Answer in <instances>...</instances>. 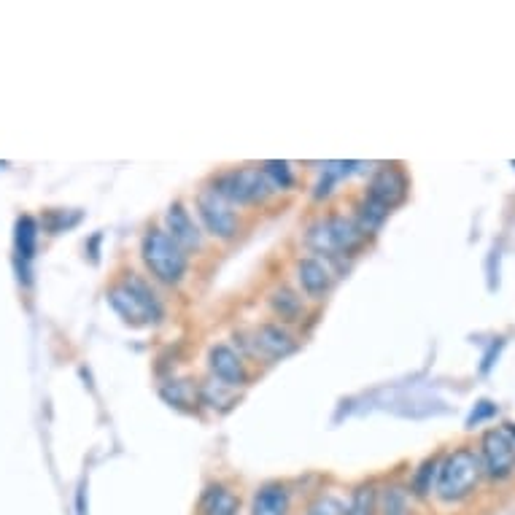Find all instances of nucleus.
Returning <instances> with one entry per match:
<instances>
[{
  "label": "nucleus",
  "mask_w": 515,
  "mask_h": 515,
  "mask_svg": "<svg viewBox=\"0 0 515 515\" xmlns=\"http://www.w3.org/2000/svg\"><path fill=\"white\" fill-rule=\"evenodd\" d=\"M208 367L211 373L222 386H230V389H238V386H246L249 381V373H246V365L230 346H214L208 351Z\"/></svg>",
  "instance_id": "nucleus-9"
},
{
  "label": "nucleus",
  "mask_w": 515,
  "mask_h": 515,
  "mask_svg": "<svg viewBox=\"0 0 515 515\" xmlns=\"http://www.w3.org/2000/svg\"><path fill=\"white\" fill-rule=\"evenodd\" d=\"M480 475H483V464H480L478 453L470 451V448L453 451L437 467V497L443 499V502H459V499L470 497L475 486H478Z\"/></svg>",
  "instance_id": "nucleus-2"
},
{
  "label": "nucleus",
  "mask_w": 515,
  "mask_h": 515,
  "mask_svg": "<svg viewBox=\"0 0 515 515\" xmlns=\"http://www.w3.org/2000/svg\"><path fill=\"white\" fill-rule=\"evenodd\" d=\"M378 513V491L373 486H359L351 494V502L346 507V515H375Z\"/></svg>",
  "instance_id": "nucleus-18"
},
{
  "label": "nucleus",
  "mask_w": 515,
  "mask_h": 515,
  "mask_svg": "<svg viewBox=\"0 0 515 515\" xmlns=\"http://www.w3.org/2000/svg\"><path fill=\"white\" fill-rule=\"evenodd\" d=\"M76 222H79V216L68 219V211H49L44 219V227L49 232H63L65 227H73Z\"/></svg>",
  "instance_id": "nucleus-23"
},
{
  "label": "nucleus",
  "mask_w": 515,
  "mask_h": 515,
  "mask_svg": "<svg viewBox=\"0 0 515 515\" xmlns=\"http://www.w3.org/2000/svg\"><path fill=\"white\" fill-rule=\"evenodd\" d=\"M36 243H38V224L33 216H19L17 219V235H14V249H17V259H19V273H25L27 278V267L36 257Z\"/></svg>",
  "instance_id": "nucleus-14"
},
{
  "label": "nucleus",
  "mask_w": 515,
  "mask_h": 515,
  "mask_svg": "<svg viewBox=\"0 0 515 515\" xmlns=\"http://www.w3.org/2000/svg\"><path fill=\"white\" fill-rule=\"evenodd\" d=\"M141 257L151 276L162 284H181V278L187 276V251L178 246L165 230H149L141 240Z\"/></svg>",
  "instance_id": "nucleus-3"
},
{
  "label": "nucleus",
  "mask_w": 515,
  "mask_h": 515,
  "mask_svg": "<svg viewBox=\"0 0 515 515\" xmlns=\"http://www.w3.org/2000/svg\"><path fill=\"white\" fill-rule=\"evenodd\" d=\"M214 192L230 205H251L267 200L273 187L259 168H240L216 178Z\"/></svg>",
  "instance_id": "nucleus-5"
},
{
  "label": "nucleus",
  "mask_w": 515,
  "mask_h": 515,
  "mask_svg": "<svg viewBox=\"0 0 515 515\" xmlns=\"http://www.w3.org/2000/svg\"><path fill=\"white\" fill-rule=\"evenodd\" d=\"M108 305L130 327H151V324H160L165 316L160 297L138 276H130L122 284H116L108 292Z\"/></svg>",
  "instance_id": "nucleus-1"
},
{
  "label": "nucleus",
  "mask_w": 515,
  "mask_h": 515,
  "mask_svg": "<svg viewBox=\"0 0 515 515\" xmlns=\"http://www.w3.org/2000/svg\"><path fill=\"white\" fill-rule=\"evenodd\" d=\"M365 243V232L354 219L346 216H329L324 222H316L308 230V246L319 254H351Z\"/></svg>",
  "instance_id": "nucleus-4"
},
{
  "label": "nucleus",
  "mask_w": 515,
  "mask_h": 515,
  "mask_svg": "<svg viewBox=\"0 0 515 515\" xmlns=\"http://www.w3.org/2000/svg\"><path fill=\"white\" fill-rule=\"evenodd\" d=\"M273 308L281 319L286 321H297L302 313V302L297 294H292L289 289H281V292L273 294Z\"/></svg>",
  "instance_id": "nucleus-19"
},
{
  "label": "nucleus",
  "mask_w": 515,
  "mask_h": 515,
  "mask_svg": "<svg viewBox=\"0 0 515 515\" xmlns=\"http://www.w3.org/2000/svg\"><path fill=\"white\" fill-rule=\"evenodd\" d=\"M297 281H300L302 292L311 294V297H321L332 286V273H329V267L321 259L305 257L297 265Z\"/></svg>",
  "instance_id": "nucleus-12"
},
{
  "label": "nucleus",
  "mask_w": 515,
  "mask_h": 515,
  "mask_svg": "<svg viewBox=\"0 0 515 515\" xmlns=\"http://www.w3.org/2000/svg\"><path fill=\"white\" fill-rule=\"evenodd\" d=\"M483 472L494 480H505L515 470V443L510 440V432L491 429L483 437V456H480Z\"/></svg>",
  "instance_id": "nucleus-7"
},
{
  "label": "nucleus",
  "mask_w": 515,
  "mask_h": 515,
  "mask_svg": "<svg viewBox=\"0 0 515 515\" xmlns=\"http://www.w3.org/2000/svg\"><path fill=\"white\" fill-rule=\"evenodd\" d=\"M308 515H346V505H343L338 497L324 494V497H319L311 507H308Z\"/></svg>",
  "instance_id": "nucleus-22"
},
{
  "label": "nucleus",
  "mask_w": 515,
  "mask_h": 515,
  "mask_svg": "<svg viewBox=\"0 0 515 515\" xmlns=\"http://www.w3.org/2000/svg\"><path fill=\"white\" fill-rule=\"evenodd\" d=\"M408 195V178L400 168H381L370 181V189H367V197L381 203L383 208H394L400 205Z\"/></svg>",
  "instance_id": "nucleus-8"
},
{
  "label": "nucleus",
  "mask_w": 515,
  "mask_h": 515,
  "mask_svg": "<svg viewBox=\"0 0 515 515\" xmlns=\"http://www.w3.org/2000/svg\"><path fill=\"white\" fill-rule=\"evenodd\" d=\"M289 513V489L284 483L259 486L251 502V515H286Z\"/></svg>",
  "instance_id": "nucleus-13"
},
{
  "label": "nucleus",
  "mask_w": 515,
  "mask_h": 515,
  "mask_svg": "<svg viewBox=\"0 0 515 515\" xmlns=\"http://www.w3.org/2000/svg\"><path fill=\"white\" fill-rule=\"evenodd\" d=\"M378 510L381 515H410V491H405L402 486L383 489V494L378 497Z\"/></svg>",
  "instance_id": "nucleus-17"
},
{
  "label": "nucleus",
  "mask_w": 515,
  "mask_h": 515,
  "mask_svg": "<svg viewBox=\"0 0 515 515\" xmlns=\"http://www.w3.org/2000/svg\"><path fill=\"white\" fill-rule=\"evenodd\" d=\"M437 467H440V464H437L435 459H429V462H424L418 467L416 478H413V494H416V497H429V491L435 489Z\"/></svg>",
  "instance_id": "nucleus-21"
},
{
  "label": "nucleus",
  "mask_w": 515,
  "mask_h": 515,
  "mask_svg": "<svg viewBox=\"0 0 515 515\" xmlns=\"http://www.w3.org/2000/svg\"><path fill=\"white\" fill-rule=\"evenodd\" d=\"M254 346L270 359H284V356L294 354L297 340L281 324H262L257 329V335H254Z\"/></svg>",
  "instance_id": "nucleus-11"
},
{
  "label": "nucleus",
  "mask_w": 515,
  "mask_h": 515,
  "mask_svg": "<svg viewBox=\"0 0 515 515\" xmlns=\"http://www.w3.org/2000/svg\"><path fill=\"white\" fill-rule=\"evenodd\" d=\"M238 507V497L224 486H211L203 494V502H200L203 515H238Z\"/></svg>",
  "instance_id": "nucleus-15"
},
{
  "label": "nucleus",
  "mask_w": 515,
  "mask_h": 515,
  "mask_svg": "<svg viewBox=\"0 0 515 515\" xmlns=\"http://www.w3.org/2000/svg\"><path fill=\"white\" fill-rule=\"evenodd\" d=\"M356 219H359V227H362V232H375L378 227H381L386 219H389V208H383L381 203H375V200H370V197H362V203L356 205Z\"/></svg>",
  "instance_id": "nucleus-16"
},
{
  "label": "nucleus",
  "mask_w": 515,
  "mask_h": 515,
  "mask_svg": "<svg viewBox=\"0 0 515 515\" xmlns=\"http://www.w3.org/2000/svg\"><path fill=\"white\" fill-rule=\"evenodd\" d=\"M165 222H168V235L173 240H176L181 249H197L200 246V240H203V235H200V227L195 224V219H192V214H189L187 208H184V203H173L168 208V214H165Z\"/></svg>",
  "instance_id": "nucleus-10"
},
{
  "label": "nucleus",
  "mask_w": 515,
  "mask_h": 515,
  "mask_svg": "<svg viewBox=\"0 0 515 515\" xmlns=\"http://www.w3.org/2000/svg\"><path fill=\"white\" fill-rule=\"evenodd\" d=\"M494 413H497V408H494L491 402H478V410H472V416L467 418V427H475L483 418L494 416Z\"/></svg>",
  "instance_id": "nucleus-24"
},
{
  "label": "nucleus",
  "mask_w": 515,
  "mask_h": 515,
  "mask_svg": "<svg viewBox=\"0 0 515 515\" xmlns=\"http://www.w3.org/2000/svg\"><path fill=\"white\" fill-rule=\"evenodd\" d=\"M197 214L203 219L205 230L211 232L214 238L230 240L238 232V216L232 211V205L219 197L214 189H205L197 195Z\"/></svg>",
  "instance_id": "nucleus-6"
},
{
  "label": "nucleus",
  "mask_w": 515,
  "mask_h": 515,
  "mask_svg": "<svg viewBox=\"0 0 515 515\" xmlns=\"http://www.w3.org/2000/svg\"><path fill=\"white\" fill-rule=\"evenodd\" d=\"M262 173H265V178L270 181L273 189H289L294 184V173L289 162H265Z\"/></svg>",
  "instance_id": "nucleus-20"
}]
</instances>
